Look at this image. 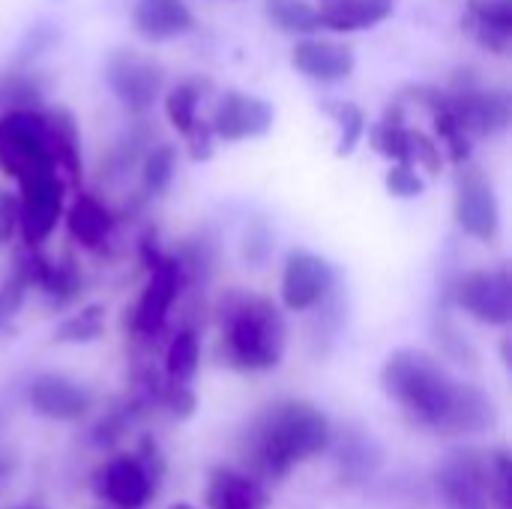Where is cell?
Listing matches in <instances>:
<instances>
[{"label": "cell", "instance_id": "17", "mask_svg": "<svg viewBox=\"0 0 512 509\" xmlns=\"http://www.w3.org/2000/svg\"><path fill=\"white\" fill-rule=\"evenodd\" d=\"M207 509H267L270 492L261 477L237 468H213L204 483Z\"/></svg>", "mask_w": 512, "mask_h": 509}, {"label": "cell", "instance_id": "37", "mask_svg": "<svg viewBox=\"0 0 512 509\" xmlns=\"http://www.w3.org/2000/svg\"><path fill=\"white\" fill-rule=\"evenodd\" d=\"M168 509H195L192 504H186V501H177V504H171Z\"/></svg>", "mask_w": 512, "mask_h": 509}, {"label": "cell", "instance_id": "29", "mask_svg": "<svg viewBox=\"0 0 512 509\" xmlns=\"http://www.w3.org/2000/svg\"><path fill=\"white\" fill-rule=\"evenodd\" d=\"M198 102H201V87L195 81H180L165 96V114L183 138L198 126Z\"/></svg>", "mask_w": 512, "mask_h": 509}, {"label": "cell", "instance_id": "27", "mask_svg": "<svg viewBox=\"0 0 512 509\" xmlns=\"http://www.w3.org/2000/svg\"><path fill=\"white\" fill-rule=\"evenodd\" d=\"M264 15L282 33L309 36V33L321 30L318 9L309 0H264Z\"/></svg>", "mask_w": 512, "mask_h": 509}, {"label": "cell", "instance_id": "36", "mask_svg": "<svg viewBox=\"0 0 512 509\" xmlns=\"http://www.w3.org/2000/svg\"><path fill=\"white\" fill-rule=\"evenodd\" d=\"M18 228V195L0 189V246L12 240Z\"/></svg>", "mask_w": 512, "mask_h": 509}, {"label": "cell", "instance_id": "34", "mask_svg": "<svg viewBox=\"0 0 512 509\" xmlns=\"http://www.w3.org/2000/svg\"><path fill=\"white\" fill-rule=\"evenodd\" d=\"M384 183H387L390 195H396V198H417V195H423V189H426V183H423V177L417 174V168H414V165H402V162H393V165H390Z\"/></svg>", "mask_w": 512, "mask_h": 509}, {"label": "cell", "instance_id": "11", "mask_svg": "<svg viewBox=\"0 0 512 509\" xmlns=\"http://www.w3.org/2000/svg\"><path fill=\"white\" fill-rule=\"evenodd\" d=\"M63 216V180L57 171L18 183V228L30 249L45 243Z\"/></svg>", "mask_w": 512, "mask_h": 509}, {"label": "cell", "instance_id": "26", "mask_svg": "<svg viewBox=\"0 0 512 509\" xmlns=\"http://www.w3.org/2000/svg\"><path fill=\"white\" fill-rule=\"evenodd\" d=\"M201 363V342L195 330H177L165 351V381L171 384H192Z\"/></svg>", "mask_w": 512, "mask_h": 509}, {"label": "cell", "instance_id": "13", "mask_svg": "<svg viewBox=\"0 0 512 509\" xmlns=\"http://www.w3.org/2000/svg\"><path fill=\"white\" fill-rule=\"evenodd\" d=\"M456 222L468 237L483 243H492L501 231V207L492 183L465 165L456 177Z\"/></svg>", "mask_w": 512, "mask_h": 509}, {"label": "cell", "instance_id": "14", "mask_svg": "<svg viewBox=\"0 0 512 509\" xmlns=\"http://www.w3.org/2000/svg\"><path fill=\"white\" fill-rule=\"evenodd\" d=\"M273 105L261 96H249L240 90H228L210 117V132L222 141H249L273 129Z\"/></svg>", "mask_w": 512, "mask_h": 509}, {"label": "cell", "instance_id": "8", "mask_svg": "<svg viewBox=\"0 0 512 509\" xmlns=\"http://www.w3.org/2000/svg\"><path fill=\"white\" fill-rule=\"evenodd\" d=\"M450 93V111L465 126L471 138L501 135L512 120L510 96L504 90H489L474 72H459Z\"/></svg>", "mask_w": 512, "mask_h": 509}, {"label": "cell", "instance_id": "32", "mask_svg": "<svg viewBox=\"0 0 512 509\" xmlns=\"http://www.w3.org/2000/svg\"><path fill=\"white\" fill-rule=\"evenodd\" d=\"M327 111L339 123V147H336V153L339 156H351L357 150V144L363 141V135H366V114H363V108L354 105V102H333V105H327Z\"/></svg>", "mask_w": 512, "mask_h": 509}, {"label": "cell", "instance_id": "4", "mask_svg": "<svg viewBox=\"0 0 512 509\" xmlns=\"http://www.w3.org/2000/svg\"><path fill=\"white\" fill-rule=\"evenodd\" d=\"M141 453H123L93 474V492L111 509H144L162 477V456L156 444L144 441Z\"/></svg>", "mask_w": 512, "mask_h": 509}, {"label": "cell", "instance_id": "1", "mask_svg": "<svg viewBox=\"0 0 512 509\" xmlns=\"http://www.w3.org/2000/svg\"><path fill=\"white\" fill-rule=\"evenodd\" d=\"M381 387L414 426L441 438L483 435L498 423V405L483 387L456 381L441 360L414 348L387 357Z\"/></svg>", "mask_w": 512, "mask_h": 509}, {"label": "cell", "instance_id": "2", "mask_svg": "<svg viewBox=\"0 0 512 509\" xmlns=\"http://www.w3.org/2000/svg\"><path fill=\"white\" fill-rule=\"evenodd\" d=\"M333 426L309 402L285 399L267 405L246 429L243 453L261 480H285L294 468L330 450Z\"/></svg>", "mask_w": 512, "mask_h": 509}, {"label": "cell", "instance_id": "6", "mask_svg": "<svg viewBox=\"0 0 512 509\" xmlns=\"http://www.w3.org/2000/svg\"><path fill=\"white\" fill-rule=\"evenodd\" d=\"M0 171L15 183L57 171L45 141V111L12 108L0 117Z\"/></svg>", "mask_w": 512, "mask_h": 509}, {"label": "cell", "instance_id": "23", "mask_svg": "<svg viewBox=\"0 0 512 509\" xmlns=\"http://www.w3.org/2000/svg\"><path fill=\"white\" fill-rule=\"evenodd\" d=\"M24 261L30 270V285H36L54 306H66L81 294L84 279L69 258L66 261H48L45 255H39L33 249Z\"/></svg>", "mask_w": 512, "mask_h": 509}, {"label": "cell", "instance_id": "38", "mask_svg": "<svg viewBox=\"0 0 512 509\" xmlns=\"http://www.w3.org/2000/svg\"><path fill=\"white\" fill-rule=\"evenodd\" d=\"M15 509H36V507H15Z\"/></svg>", "mask_w": 512, "mask_h": 509}, {"label": "cell", "instance_id": "30", "mask_svg": "<svg viewBox=\"0 0 512 509\" xmlns=\"http://www.w3.org/2000/svg\"><path fill=\"white\" fill-rule=\"evenodd\" d=\"M105 333V309L102 306H84L78 315L66 318L57 333L54 342L60 345H84V342H96Z\"/></svg>", "mask_w": 512, "mask_h": 509}, {"label": "cell", "instance_id": "7", "mask_svg": "<svg viewBox=\"0 0 512 509\" xmlns=\"http://www.w3.org/2000/svg\"><path fill=\"white\" fill-rule=\"evenodd\" d=\"M435 492L444 509H495L486 450H456L435 468Z\"/></svg>", "mask_w": 512, "mask_h": 509}, {"label": "cell", "instance_id": "35", "mask_svg": "<svg viewBox=\"0 0 512 509\" xmlns=\"http://www.w3.org/2000/svg\"><path fill=\"white\" fill-rule=\"evenodd\" d=\"M438 342H441V348L456 360V363H468V366H477V351L471 348V342L450 324V321H441L438 324Z\"/></svg>", "mask_w": 512, "mask_h": 509}, {"label": "cell", "instance_id": "20", "mask_svg": "<svg viewBox=\"0 0 512 509\" xmlns=\"http://www.w3.org/2000/svg\"><path fill=\"white\" fill-rule=\"evenodd\" d=\"M132 27L147 42H168L195 27V15L183 0H135Z\"/></svg>", "mask_w": 512, "mask_h": 509}, {"label": "cell", "instance_id": "18", "mask_svg": "<svg viewBox=\"0 0 512 509\" xmlns=\"http://www.w3.org/2000/svg\"><path fill=\"white\" fill-rule=\"evenodd\" d=\"M291 63L306 78L333 84V81H345L354 72L357 57L342 42H330V39H300L294 45Z\"/></svg>", "mask_w": 512, "mask_h": 509}, {"label": "cell", "instance_id": "25", "mask_svg": "<svg viewBox=\"0 0 512 509\" xmlns=\"http://www.w3.org/2000/svg\"><path fill=\"white\" fill-rule=\"evenodd\" d=\"M372 147L381 156H387L390 162L414 165V129L405 126V117H402L399 105H393L384 114V120L372 126Z\"/></svg>", "mask_w": 512, "mask_h": 509}, {"label": "cell", "instance_id": "19", "mask_svg": "<svg viewBox=\"0 0 512 509\" xmlns=\"http://www.w3.org/2000/svg\"><path fill=\"white\" fill-rule=\"evenodd\" d=\"M462 27L477 45L504 57L512 48V0H468Z\"/></svg>", "mask_w": 512, "mask_h": 509}, {"label": "cell", "instance_id": "16", "mask_svg": "<svg viewBox=\"0 0 512 509\" xmlns=\"http://www.w3.org/2000/svg\"><path fill=\"white\" fill-rule=\"evenodd\" d=\"M333 462L339 471V480L351 489L366 486L381 468H384V450L381 444L366 435L363 429H345L339 435H330Z\"/></svg>", "mask_w": 512, "mask_h": 509}, {"label": "cell", "instance_id": "10", "mask_svg": "<svg viewBox=\"0 0 512 509\" xmlns=\"http://www.w3.org/2000/svg\"><path fill=\"white\" fill-rule=\"evenodd\" d=\"M105 78L114 96L120 99V105H126L132 114H147L162 93L165 72L153 57L120 48L108 57Z\"/></svg>", "mask_w": 512, "mask_h": 509}, {"label": "cell", "instance_id": "12", "mask_svg": "<svg viewBox=\"0 0 512 509\" xmlns=\"http://www.w3.org/2000/svg\"><path fill=\"white\" fill-rule=\"evenodd\" d=\"M336 288V270L327 258L294 249L282 270V303L291 312H306L321 306Z\"/></svg>", "mask_w": 512, "mask_h": 509}, {"label": "cell", "instance_id": "22", "mask_svg": "<svg viewBox=\"0 0 512 509\" xmlns=\"http://www.w3.org/2000/svg\"><path fill=\"white\" fill-rule=\"evenodd\" d=\"M318 21L336 33L369 30L387 21L396 9V0H318Z\"/></svg>", "mask_w": 512, "mask_h": 509}, {"label": "cell", "instance_id": "28", "mask_svg": "<svg viewBox=\"0 0 512 509\" xmlns=\"http://www.w3.org/2000/svg\"><path fill=\"white\" fill-rule=\"evenodd\" d=\"M174 171H177V147L171 144H156L144 162H141V189L147 198H156L162 195L171 180H174Z\"/></svg>", "mask_w": 512, "mask_h": 509}, {"label": "cell", "instance_id": "31", "mask_svg": "<svg viewBox=\"0 0 512 509\" xmlns=\"http://www.w3.org/2000/svg\"><path fill=\"white\" fill-rule=\"evenodd\" d=\"M432 117H435V129H438V138L444 141L447 156L453 159V165L462 168V165L471 159V135L465 132V126H462V123L456 120V114L450 111V93H447L444 108L432 111Z\"/></svg>", "mask_w": 512, "mask_h": 509}, {"label": "cell", "instance_id": "21", "mask_svg": "<svg viewBox=\"0 0 512 509\" xmlns=\"http://www.w3.org/2000/svg\"><path fill=\"white\" fill-rule=\"evenodd\" d=\"M114 213L90 192H78V198L69 204L66 210V231L69 237L90 249V252H102L111 240V231H114Z\"/></svg>", "mask_w": 512, "mask_h": 509}, {"label": "cell", "instance_id": "5", "mask_svg": "<svg viewBox=\"0 0 512 509\" xmlns=\"http://www.w3.org/2000/svg\"><path fill=\"white\" fill-rule=\"evenodd\" d=\"M141 258L150 270V279H147V285L135 303V312H132V336L156 339L165 330L180 291L186 288V276H183L177 255H165L156 246V240H150V237L141 243Z\"/></svg>", "mask_w": 512, "mask_h": 509}, {"label": "cell", "instance_id": "15", "mask_svg": "<svg viewBox=\"0 0 512 509\" xmlns=\"http://www.w3.org/2000/svg\"><path fill=\"white\" fill-rule=\"evenodd\" d=\"M27 405L45 420L75 423V420H84L87 411L93 408V393L66 375L45 372L27 384Z\"/></svg>", "mask_w": 512, "mask_h": 509}, {"label": "cell", "instance_id": "9", "mask_svg": "<svg viewBox=\"0 0 512 509\" xmlns=\"http://www.w3.org/2000/svg\"><path fill=\"white\" fill-rule=\"evenodd\" d=\"M450 297L459 309H465L480 324L507 327L512 321V279L504 267L462 273L453 282Z\"/></svg>", "mask_w": 512, "mask_h": 509}, {"label": "cell", "instance_id": "24", "mask_svg": "<svg viewBox=\"0 0 512 509\" xmlns=\"http://www.w3.org/2000/svg\"><path fill=\"white\" fill-rule=\"evenodd\" d=\"M45 141H48L54 165L66 171L72 180H78L81 177V135L69 111L63 108L45 111Z\"/></svg>", "mask_w": 512, "mask_h": 509}, {"label": "cell", "instance_id": "33", "mask_svg": "<svg viewBox=\"0 0 512 509\" xmlns=\"http://www.w3.org/2000/svg\"><path fill=\"white\" fill-rule=\"evenodd\" d=\"M489 474H492V507L510 509L512 459L504 447L489 450Z\"/></svg>", "mask_w": 512, "mask_h": 509}, {"label": "cell", "instance_id": "3", "mask_svg": "<svg viewBox=\"0 0 512 509\" xmlns=\"http://www.w3.org/2000/svg\"><path fill=\"white\" fill-rule=\"evenodd\" d=\"M288 327L282 312L255 294H231L222 303V354L237 372H270L282 363Z\"/></svg>", "mask_w": 512, "mask_h": 509}]
</instances>
